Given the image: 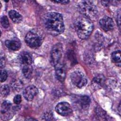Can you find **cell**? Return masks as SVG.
Returning a JSON list of instances; mask_svg holds the SVG:
<instances>
[{
    "mask_svg": "<svg viewBox=\"0 0 121 121\" xmlns=\"http://www.w3.org/2000/svg\"><path fill=\"white\" fill-rule=\"evenodd\" d=\"M43 23L47 31L53 35L62 33L65 29L62 16L57 12H52L46 14L43 17Z\"/></svg>",
    "mask_w": 121,
    "mask_h": 121,
    "instance_id": "cell-1",
    "label": "cell"
},
{
    "mask_svg": "<svg viewBox=\"0 0 121 121\" xmlns=\"http://www.w3.org/2000/svg\"><path fill=\"white\" fill-rule=\"evenodd\" d=\"M74 26L78 37L81 39L87 38L94 28L91 20L84 16L77 17L74 23Z\"/></svg>",
    "mask_w": 121,
    "mask_h": 121,
    "instance_id": "cell-2",
    "label": "cell"
},
{
    "mask_svg": "<svg viewBox=\"0 0 121 121\" xmlns=\"http://www.w3.org/2000/svg\"><path fill=\"white\" fill-rule=\"evenodd\" d=\"M25 42L30 47L37 48L42 44L43 41V35L38 29H33L29 31L25 36Z\"/></svg>",
    "mask_w": 121,
    "mask_h": 121,
    "instance_id": "cell-3",
    "label": "cell"
},
{
    "mask_svg": "<svg viewBox=\"0 0 121 121\" xmlns=\"http://www.w3.org/2000/svg\"><path fill=\"white\" fill-rule=\"evenodd\" d=\"M78 9L83 16L89 19L95 18L97 16V8L91 1L83 0L80 2L78 4Z\"/></svg>",
    "mask_w": 121,
    "mask_h": 121,
    "instance_id": "cell-4",
    "label": "cell"
},
{
    "mask_svg": "<svg viewBox=\"0 0 121 121\" xmlns=\"http://www.w3.org/2000/svg\"><path fill=\"white\" fill-rule=\"evenodd\" d=\"M70 79L72 84L79 88L85 86L87 82V79L84 74L78 70L75 71L71 73Z\"/></svg>",
    "mask_w": 121,
    "mask_h": 121,
    "instance_id": "cell-5",
    "label": "cell"
},
{
    "mask_svg": "<svg viewBox=\"0 0 121 121\" xmlns=\"http://www.w3.org/2000/svg\"><path fill=\"white\" fill-rule=\"evenodd\" d=\"M62 45L60 43L55 44L51 51V63L55 66L59 62L62 54Z\"/></svg>",
    "mask_w": 121,
    "mask_h": 121,
    "instance_id": "cell-6",
    "label": "cell"
},
{
    "mask_svg": "<svg viewBox=\"0 0 121 121\" xmlns=\"http://www.w3.org/2000/svg\"><path fill=\"white\" fill-rule=\"evenodd\" d=\"M55 109L59 114L63 116H68L72 112L70 105L66 102H62L58 104Z\"/></svg>",
    "mask_w": 121,
    "mask_h": 121,
    "instance_id": "cell-7",
    "label": "cell"
},
{
    "mask_svg": "<svg viewBox=\"0 0 121 121\" xmlns=\"http://www.w3.org/2000/svg\"><path fill=\"white\" fill-rule=\"evenodd\" d=\"M38 93L37 88L33 85L27 86L23 91V96L24 98L28 101H31L34 99Z\"/></svg>",
    "mask_w": 121,
    "mask_h": 121,
    "instance_id": "cell-8",
    "label": "cell"
},
{
    "mask_svg": "<svg viewBox=\"0 0 121 121\" xmlns=\"http://www.w3.org/2000/svg\"><path fill=\"white\" fill-rule=\"evenodd\" d=\"M101 27L104 31H108L112 30L114 27V23L113 20L110 17H104L99 21Z\"/></svg>",
    "mask_w": 121,
    "mask_h": 121,
    "instance_id": "cell-9",
    "label": "cell"
},
{
    "mask_svg": "<svg viewBox=\"0 0 121 121\" xmlns=\"http://www.w3.org/2000/svg\"><path fill=\"white\" fill-rule=\"evenodd\" d=\"M55 74L56 78L60 82H63L66 78V69L64 65L59 62L55 66Z\"/></svg>",
    "mask_w": 121,
    "mask_h": 121,
    "instance_id": "cell-10",
    "label": "cell"
},
{
    "mask_svg": "<svg viewBox=\"0 0 121 121\" xmlns=\"http://www.w3.org/2000/svg\"><path fill=\"white\" fill-rule=\"evenodd\" d=\"M76 104L82 110H87L90 104L91 100L89 97L87 95H81L76 98Z\"/></svg>",
    "mask_w": 121,
    "mask_h": 121,
    "instance_id": "cell-11",
    "label": "cell"
},
{
    "mask_svg": "<svg viewBox=\"0 0 121 121\" xmlns=\"http://www.w3.org/2000/svg\"><path fill=\"white\" fill-rule=\"evenodd\" d=\"M104 81V77L102 74H99L93 78L91 83L92 87L95 90L99 89L103 86Z\"/></svg>",
    "mask_w": 121,
    "mask_h": 121,
    "instance_id": "cell-12",
    "label": "cell"
},
{
    "mask_svg": "<svg viewBox=\"0 0 121 121\" xmlns=\"http://www.w3.org/2000/svg\"><path fill=\"white\" fill-rule=\"evenodd\" d=\"M18 60L22 66L30 65L32 62V59L30 54L26 52H22L19 55Z\"/></svg>",
    "mask_w": 121,
    "mask_h": 121,
    "instance_id": "cell-13",
    "label": "cell"
},
{
    "mask_svg": "<svg viewBox=\"0 0 121 121\" xmlns=\"http://www.w3.org/2000/svg\"><path fill=\"white\" fill-rule=\"evenodd\" d=\"M6 47L12 51H17L21 46L20 41L17 39H13L11 40H7L5 42Z\"/></svg>",
    "mask_w": 121,
    "mask_h": 121,
    "instance_id": "cell-14",
    "label": "cell"
},
{
    "mask_svg": "<svg viewBox=\"0 0 121 121\" xmlns=\"http://www.w3.org/2000/svg\"><path fill=\"white\" fill-rule=\"evenodd\" d=\"M10 18L16 23H19L22 20L23 17L20 14L14 10H11L9 12Z\"/></svg>",
    "mask_w": 121,
    "mask_h": 121,
    "instance_id": "cell-15",
    "label": "cell"
},
{
    "mask_svg": "<svg viewBox=\"0 0 121 121\" xmlns=\"http://www.w3.org/2000/svg\"><path fill=\"white\" fill-rule=\"evenodd\" d=\"M22 71L25 77L27 78H30L33 73V68L31 65L22 66Z\"/></svg>",
    "mask_w": 121,
    "mask_h": 121,
    "instance_id": "cell-16",
    "label": "cell"
},
{
    "mask_svg": "<svg viewBox=\"0 0 121 121\" xmlns=\"http://www.w3.org/2000/svg\"><path fill=\"white\" fill-rule=\"evenodd\" d=\"M111 60L112 61L117 64L118 66L121 65V51L117 50L112 52L111 54Z\"/></svg>",
    "mask_w": 121,
    "mask_h": 121,
    "instance_id": "cell-17",
    "label": "cell"
},
{
    "mask_svg": "<svg viewBox=\"0 0 121 121\" xmlns=\"http://www.w3.org/2000/svg\"><path fill=\"white\" fill-rule=\"evenodd\" d=\"M11 104L9 101H4L1 105V113L4 114L9 111L11 107Z\"/></svg>",
    "mask_w": 121,
    "mask_h": 121,
    "instance_id": "cell-18",
    "label": "cell"
},
{
    "mask_svg": "<svg viewBox=\"0 0 121 121\" xmlns=\"http://www.w3.org/2000/svg\"><path fill=\"white\" fill-rule=\"evenodd\" d=\"M10 89L7 85H3L0 87V94L2 96H7L9 93Z\"/></svg>",
    "mask_w": 121,
    "mask_h": 121,
    "instance_id": "cell-19",
    "label": "cell"
},
{
    "mask_svg": "<svg viewBox=\"0 0 121 121\" xmlns=\"http://www.w3.org/2000/svg\"><path fill=\"white\" fill-rule=\"evenodd\" d=\"M0 23L2 26L5 28H7L9 26V21L8 19V17L6 16H3L1 17Z\"/></svg>",
    "mask_w": 121,
    "mask_h": 121,
    "instance_id": "cell-20",
    "label": "cell"
},
{
    "mask_svg": "<svg viewBox=\"0 0 121 121\" xmlns=\"http://www.w3.org/2000/svg\"><path fill=\"white\" fill-rule=\"evenodd\" d=\"M22 82L19 80H15L12 83V87L16 90L21 89L22 87Z\"/></svg>",
    "mask_w": 121,
    "mask_h": 121,
    "instance_id": "cell-21",
    "label": "cell"
},
{
    "mask_svg": "<svg viewBox=\"0 0 121 121\" xmlns=\"http://www.w3.org/2000/svg\"><path fill=\"white\" fill-rule=\"evenodd\" d=\"M8 77V74L5 70H1L0 72V81L4 82Z\"/></svg>",
    "mask_w": 121,
    "mask_h": 121,
    "instance_id": "cell-22",
    "label": "cell"
},
{
    "mask_svg": "<svg viewBox=\"0 0 121 121\" xmlns=\"http://www.w3.org/2000/svg\"><path fill=\"white\" fill-rule=\"evenodd\" d=\"M43 118L44 120H52L53 119V115L51 112H47L45 113L43 115Z\"/></svg>",
    "mask_w": 121,
    "mask_h": 121,
    "instance_id": "cell-23",
    "label": "cell"
},
{
    "mask_svg": "<svg viewBox=\"0 0 121 121\" xmlns=\"http://www.w3.org/2000/svg\"><path fill=\"white\" fill-rule=\"evenodd\" d=\"M22 101L21 96L20 95H16L13 99V102L15 104H19Z\"/></svg>",
    "mask_w": 121,
    "mask_h": 121,
    "instance_id": "cell-24",
    "label": "cell"
},
{
    "mask_svg": "<svg viewBox=\"0 0 121 121\" xmlns=\"http://www.w3.org/2000/svg\"><path fill=\"white\" fill-rule=\"evenodd\" d=\"M52 1L53 2L60 3L62 4H68L69 2V0H52Z\"/></svg>",
    "mask_w": 121,
    "mask_h": 121,
    "instance_id": "cell-25",
    "label": "cell"
},
{
    "mask_svg": "<svg viewBox=\"0 0 121 121\" xmlns=\"http://www.w3.org/2000/svg\"><path fill=\"white\" fill-rule=\"evenodd\" d=\"M5 64V60H4V57H2V56H1V58H0V67L1 68L4 67Z\"/></svg>",
    "mask_w": 121,
    "mask_h": 121,
    "instance_id": "cell-26",
    "label": "cell"
},
{
    "mask_svg": "<svg viewBox=\"0 0 121 121\" xmlns=\"http://www.w3.org/2000/svg\"><path fill=\"white\" fill-rule=\"evenodd\" d=\"M119 112L120 113V103L119 104Z\"/></svg>",
    "mask_w": 121,
    "mask_h": 121,
    "instance_id": "cell-27",
    "label": "cell"
}]
</instances>
